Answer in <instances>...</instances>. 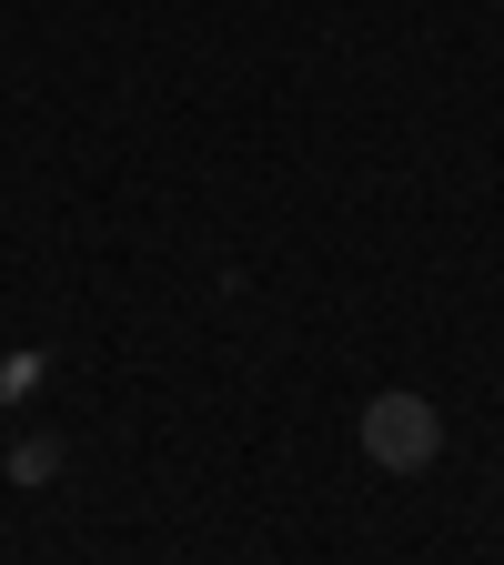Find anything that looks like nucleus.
<instances>
[{
	"instance_id": "f257e3e1",
	"label": "nucleus",
	"mask_w": 504,
	"mask_h": 565,
	"mask_svg": "<svg viewBox=\"0 0 504 565\" xmlns=\"http://www.w3.org/2000/svg\"><path fill=\"white\" fill-rule=\"evenodd\" d=\"M364 455H374L384 475H423V465L444 455V414L423 404L414 384H384V394L364 404Z\"/></svg>"
},
{
	"instance_id": "f03ea898",
	"label": "nucleus",
	"mask_w": 504,
	"mask_h": 565,
	"mask_svg": "<svg viewBox=\"0 0 504 565\" xmlns=\"http://www.w3.org/2000/svg\"><path fill=\"white\" fill-rule=\"evenodd\" d=\"M51 465H61V445H51V435H31V445H11V484H41Z\"/></svg>"
}]
</instances>
